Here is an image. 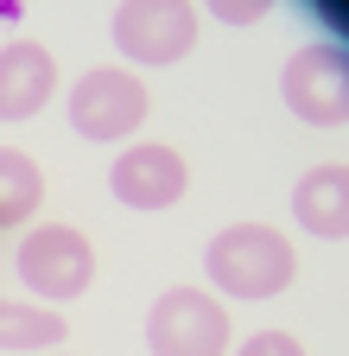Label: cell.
Here are the masks:
<instances>
[{"instance_id": "obj_5", "label": "cell", "mask_w": 349, "mask_h": 356, "mask_svg": "<svg viewBox=\"0 0 349 356\" xmlns=\"http://www.w3.org/2000/svg\"><path fill=\"white\" fill-rule=\"evenodd\" d=\"M70 127L96 147H114V140H134L146 127V83L127 76V70H90L76 76L70 89Z\"/></svg>"}, {"instance_id": "obj_13", "label": "cell", "mask_w": 349, "mask_h": 356, "mask_svg": "<svg viewBox=\"0 0 349 356\" xmlns=\"http://www.w3.org/2000/svg\"><path fill=\"white\" fill-rule=\"evenodd\" d=\"M216 19H229V26H248V19H260V0H223V7H210Z\"/></svg>"}, {"instance_id": "obj_10", "label": "cell", "mask_w": 349, "mask_h": 356, "mask_svg": "<svg viewBox=\"0 0 349 356\" xmlns=\"http://www.w3.org/2000/svg\"><path fill=\"white\" fill-rule=\"evenodd\" d=\"M45 204V172L32 153L0 147V229H19V222Z\"/></svg>"}, {"instance_id": "obj_8", "label": "cell", "mask_w": 349, "mask_h": 356, "mask_svg": "<svg viewBox=\"0 0 349 356\" xmlns=\"http://www.w3.org/2000/svg\"><path fill=\"white\" fill-rule=\"evenodd\" d=\"M58 89V64L38 38L0 44V121H32Z\"/></svg>"}, {"instance_id": "obj_3", "label": "cell", "mask_w": 349, "mask_h": 356, "mask_svg": "<svg viewBox=\"0 0 349 356\" xmlns=\"http://www.w3.org/2000/svg\"><path fill=\"white\" fill-rule=\"evenodd\" d=\"M153 356H229V312L203 286H165L146 312Z\"/></svg>"}, {"instance_id": "obj_7", "label": "cell", "mask_w": 349, "mask_h": 356, "mask_svg": "<svg viewBox=\"0 0 349 356\" xmlns=\"http://www.w3.org/2000/svg\"><path fill=\"white\" fill-rule=\"evenodd\" d=\"M191 185V165L178 147H159V140H140V147H127L108 172V191L127 204V210H171L185 197Z\"/></svg>"}, {"instance_id": "obj_11", "label": "cell", "mask_w": 349, "mask_h": 356, "mask_svg": "<svg viewBox=\"0 0 349 356\" xmlns=\"http://www.w3.org/2000/svg\"><path fill=\"white\" fill-rule=\"evenodd\" d=\"M64 312L58 305H19L0 299V350H58L64 343Z\"/></svg>"}, {"instance_id": "obj_9", "label": "cell", "mask_w": 349, "mask_h": 356, "mask_svg": "<svg viewBox=\"0 0 349 356\" xmlns=\"http://www.w3.org/2000/svg\"><path fill=\"white\" fill-rule=\"evenodd\" d=\"M292 222L318 242H343L349 229V172L330 159V165H312L292 185Z\"/></svg>"}, {"instance_id": "obj_12", "label": "cell", "mask_w": 349, "mask_h": 356, "mask_svg": "<svg viewBox=\"0 0 349 356\" xmlns=\"http://www.w3.org/2000/svg\"><path fill=\"white\" fill-rule=\"evenodd\" d=\"M235 356H305V343H298V337H286V331H254Z\"/></svg>"}, {"instance_id": "obj_4", "label": "cell", "mask_w": 349, "mask_h": 356, "mask_svg": "<svg viewBox=\"0 0 349 356\" xmlns=\"http://www.w3.org/2000/svg\"><path fill=\"white\" fill-rule=\"evenodd\" d=\"M280 96L305 127H343L349 115V58L337 38H312L298 44L286 76H280Z\"/></svg>"}, {"instance_id": "obj_1", "label": "cell", "mask_w": 349, "mask_h": 356, "mask_svg": "<svg viewBox=\"0 0 349 356\" xmlns=\"http://www.w3.org/2000/svg\"><path fill=\"white\" fill-rule=\"evenodd\" d=\"M203 274L229 299H273V293L292 286L298 254H292V242L280 229H267V222H235V229H223L203 248Z\"/></svg>"}, {"instance_id": "obj_2", "label": "cell", "mask_w": 349, "mask_h": 356, "mask_svg": "<svg viewBox=\"0 0 349 356\" xmlns=\"http://www.w3.org/2000/svg\"><path fill=\"white\" fill-rule=\"evenodd\" d=\"M19 280L32 286L38 305H64V299H83L96 286V248L83 229L70 222H45L19 242Z\"/></svg>"}, {"instance_id": "obj_6", "label": "cell", "mask_w": 349, "mask_h": 356, "mask_svg": "<svg viewBox=\"0 0 349 356\" xmlns=\"http://www.w3.org/2000/svg\"><path fill=\"white\" fill-rule=\"evenodd\" d=\"M114 44L121 58L134 64H178L197 32H203V13L185 7V0H127V7H114Z\"/></svg>"}]
</instances>
